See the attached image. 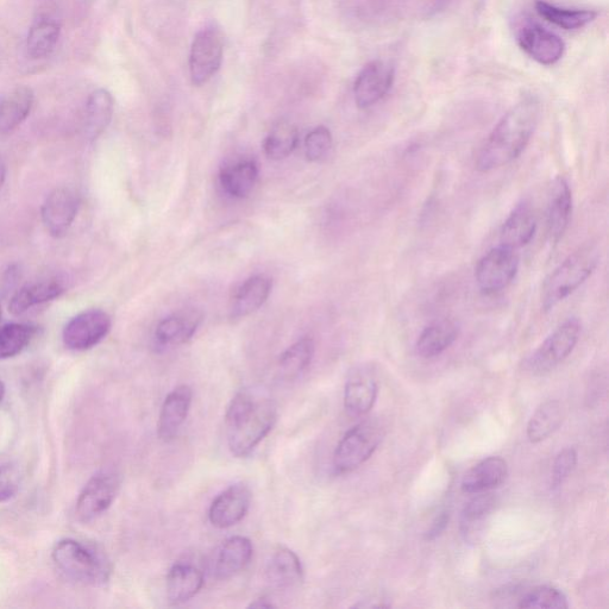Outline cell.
<instances>
[{
    "label": "cell",
    "instance_id": "cell-30",
    "mask_svg": "<svg viewBox=\"0 0 609 609\" xmlns=\"http://www.w3.org/2000/svg\"><path fill=\"white\" fill-rule=\"evenodd\" d=\"M61 25L52 17H41L29 30L27 52L31 59L41 60L52 55L58 45Z\"/></svg>",
    "mask_w": 609,
    "mask_h": 609
},
{
    "label": "cell",
    "instance_id": "cell-13",
    "mask_svg": "<svg viewBox=\"0 0 609 609\" xmlns=\"http://www.w3.org/2000/svg\"><path fill=\"white\" fill-rule=\"evenodd\" d=\"M379 385L369 364L351 370L344 389V407L351 417L366 416L378 399Z\"/></svg>",
    "mask_w": 609,
    "mask_h": 609
},
{
    "label": "cell",
    "instance_id": "cell-11",
    "mask_svg": "<svg viewBox=\"0 0 609 609\" xmlns=\"http://www.w3.org/2000/svg\"><path fill=\"white\" fill-rule=\"evenodd\" d=\"M394 67L387 61L369 62L357 75L354 97L357 108L366 110L387 96L394 83Z\"/></svg>",
    "mask_w": 609,
    "mask_h": 609
},
{
    "label": "cell",
    "instance_id": "cell-36",
    "mask_svg": "<svg viewBox=\"0 0 609 609\" xmlns=\"http://www.w3.org/2000/svg\"><path fill=\"white\" fill-rule=\"evenodd\" d=\"M524 609H567L569 602L562 590L551 586H539L527 592L519 600Z\"/></svg>",
    "mask_w": 609,
    "mask_h": 609
},
{
    "label": "cell",
    "instance_id": "cell-19",
    "mask_svg": "<svg viewBox=\"0 0 609 609\" xmlns=\"http://www.w3.org/2000/svg\"><path fill=\"white\" fill-rule=\"evenodd\" d=\"M537 217L529 202H521L507 217L500 231L501 246L518 250L527 246L536 235Z\"/></svg>",
    "mask_w": 609,
    "mask_h": 609
},
{
    "label": "cell",
    "instance_id": "cell-31",
    "mask_svg": "<svg viewBox=\"0 0 609 609\" xmlns=\"http://www.w3.org/2000/svg\"><path fill=\"white\" fill-rule=\"evenodd\" d=\"M563 422V408L557 400L545 401L539 406L527 425L531 443H541L556 432Z\"/></svg>",
    "mask_w": 609,
    "mask_h": 609
},
{
    "label": "cell",
    "instance_id": "cell-10",
    "mask_svg": "<svg viewBox=\"0 0 609 609\" xmlns=\"http://www.w3.org/2000/svg\"><path fill=\"white\" fill-rule=\"evenodd\" d=\"M111 325L108 313L102 310L84 311L69 320L62 332V341L69 350H90L109 335Z\"/></svg>",
    "mask_w": 609,
    "mask_h": 609
},
{
    "label": "cell",
    "instance_id": "cell-17",
    "mask_svg": "<svg viewBox=\"0 0 609 609\" xmlns=\"http://www.w3.org/2000/svg\"><path fill=\"white\" fill-rule=\"evenodd\" d=\"M573 213V193L568 181L557 177L550 187L548 200V232L551 243L561 241Z\"/></svg>",
    "mask_w": 609,
    "mask_h": 609
},
{
    "label": "cell",
    "instance_id": "cell-4",
    "mask_svg": "<svg viewBox=\"0 0 609 609\" xmlns=\"http://www.w3.org/2000/svg\"><path fill=\"white\" fill-rule=\"evenodd\" d=\"M600 249L595 243H586L569 255L548 279L542 290V307L545 312L554 310L585 284L598 268Z\"/></svg>",
    "mask_w": 609,
    "mask_h": 609
},
{
    "label": "cell",
    "instance_id": "cell-34",
    "mask_svg": "<svg viewBox=\"0 0 609 609\" xmlns=\"http://www.w3.org/2000/svg\"><path fill=\"white\" fill-rule=\"evenodd\" d=\"M536 10L539 16L543 17L545 21L564 30H575L586 27L587 24L593 22L596 16H598L593 10L562 9L545 2H537Z\"/></svg>",
    "mask_w": 609,
    "mask_h": 609
},
{
    "label": "cell",
    "instance_id": "cell-39",
    "mask_svg": "<svg viewBox=\"0 0 609 609\" xmlns=\"http://www.w3.org/2000/svg\"><path fill=\"white\" fill-rule=\"evenodd\" d=\"M577 457L579 455L574 448L564 449L557 455L554 466H552V487L557 488L563 485V482L573 473Z\"/></svg>",
    "mask_w": 609,
    "mask_h": 609
},
{
    "label": "cell",
    "instance_id": "cell-41",
    "mask_svg": "<svg viewBox=\"0 0 609 609\" xmlns=\"http://www.w3.org/2000/svg\"><path fill=\"white\" fill-rule=\"evenodd\" d=\"M450 514L448 511H443L438 514L428 531L425 533V541H433L437 537L441 536L442 533L447 529L449 524Z\"/></svg>",
    "mask_w": 609,
    "mask_h": 609
},
{
    "label": "cell",
    "instance_id": "cell-27",
    "mask_svg": "<svg viewBox=\"0 0 609 609\" xmlns=\"http://www.w3.org/2000/svg\"><path fill=\"white\" fill-rule=\"evenodd\" d=\"M458 325L451 319L433 322L423 330L416 343V351L423 359H433L449 349L458 337Z\"/></svg>",
    "mask_w": 609,
    "mask_h": 609
},
{
    "label": "cell",
    "instance_id": "cell-20",
    "mask_svg": "<svg viewBox=\"0 0 609 609\" xmlns=\"http://www.w3.org/2000/svg\"><path fill=\"white\" fill-rule=\"evenodd\" d=\"M204 586L203 571L191 563L178 562L167 575V598L173 605L184 604L196 596Z\"/></svg>",
    "mask_w": 609,
    "mask_h": 609
},
{
    "label": "cell",
    "instance_id": "cell-7",
    "mask_svg": "<svg viewBox=\"0 0 609 609\" xmlns=\"http://www.w3.org/2000/svg\"><path fill=\"white\" fill-rule=\"evenodd\" d=\"M519 271L517 250L498 246L489 250L475 268V279L483 294L506 290Z\"/></svg>",
    "mask_w": 609,
    "mask_h": 609
},
{
    "label": "cell",
    "instance_id": "cell-37",
    "mask_svg": "<svg viewBox=\"0 0 609 609\" xmlns=\"http://www.w3.org/2000/svg\"><path fill=\"white\" fill-rule=\"evenodd\" d=\"M497 500L493 494L479 493L476 498L470 500L464 506L461 517V527L463 535H470V532L476 530V526L481 525L483 521L494 510Z\"/></svg>",
    "mask_w": 609,
    "mask_h": 609
},
{
    "label": "cell",
    "instance_id": "cell-45",
    "mask_svg": "<svg viewBox=\"0 0 609 609\" xmlns=\"http://www.w3.org/2000/svg\"><path fill=\"white\" fill-rule=\"evenodd\" d=\"M0 320H2V309H0Z\"/></svg>",
    "mask_w": 609,
    "mask_h": 609
},
{
    "label": "cell",
    "instance_id": "cell-3",
    "mask_svg": "<svg viewBox=\"0 0 609 609\" xmlns=\"http://www.w3.org/2000/svg\"><path fill=\"white\" fill-rule=\"evenodd\" d=\"M52 557L56 569L79 585L100 587L110 580L111 562L97 546L64 539L55 545Z\"/></svg>",
    "mask_w": 609,
    "mask_h": 609
},
{
    "label": "cell",
    "instance_id": "cell-43",
    "mask_svg": "<svg viewBox=\"0 0 609 609\" xmlns=\"http://www.w3.org/2000/svg\"><path fill=\"white\" fill-rule=\"evenodd\" d=\"M5 179H6V163H5L4 159L2 158V156H0V190H2Z\"/></svg>",
    "mask_w": 609,
    "mask_h": 609
},
{
    "label": "cell",
    "instance_id": "cell-8",
    "mask_svg": "<svg viewBox=\"0 0 609 609\" xmlns=\"http://www.w3.org/2000/svg\"><path fill=\"white\" fill-rule=\"evenodd\" d=\"M121 476L115 470H103L92 476L81 491L75 516L81 523H90L109 510L121 489Z\"/></svg>",
    "mask_w": 609,
    "mask_h": 609
},
{
    "label": "cell",
    "instance_id": "cell-2",
    "mask_svg": "<svg viewBox=\"0 0 609 609\" xmlns=\"http://www.w3.org/2000/svg\"><path fill=\"white\" fill-rule=\"evenodd\" d=\"M278 420L275 401L259 389H242L230 401L225 413L226 439L237 458L251 454Z\"/></svg>",
    "mask_w": 609,
    "mask_h": 609
},
{
    "label": "cell",
    "instance_id": "cell-18",
    "mask_svg": "<svg viewBox=\"0 0 609 609\" xmlns=\"http://www.w3.org/2000/svg\"><path fill=\"white\" fill-rule=\"evenodd\" d=\"M266 577L271 586L280 590L297 588L304 581V568L294 551L279 546L269 558Z\"/></svg>",
    "mask_w": 609,
    "mask_h": 609
},
{
    "label": "cell",
    "instance_id": "cell-38",
    "mask_svg": "<svg viewBox=\"0 0 609 609\" xmlns=\"http://www.w3.org/2000/svg\"><path fill=\"white\" fill-rule=\"evenodd\" d=\"M332 144H334V140H332V134L328 128L322 125V127L313 129L304 142L306 159L311 162L323 160L330 153Z\"/></svg>",
    "mask_w": 609,
    "mask_h": 609
},
{
    "label": "cell",
    "instance_id": "cell-1",
    "mask_svg": "<svg viewBox=\"0 0 609 609\" xmlns=\"http://www.w3.org/2000/svg\"><path fill=\"white\" fill-rule=\"evenodd\" d=\"M541 111V103L536 97H526L514 105L477 153V171L488 173L518 159L535 134Z\"/></svg>",
    "mask_w": 609,
    "mask_h": 609
},
{
    "label": "cell",
    "instance_id": "cell-25",
    "mask_svg": "<svg viewBox=\"0 0 609 609\" xmlns=\"http://www.w3.org/2000/svg\"><path fill=\"white\" fill-rule=\"evenodd\" d=\"M35 94L30 87L21 86L0 97V135L12 133L33 110Z\"/></svg>",
    "mask_w": 609,
    "mask_h": 609
},
{
    "label": "cell",
    "instance_id": "cell-16",
    "mask_svg": "<svg viewBox=\"0 0 609 609\" xmlns=\"http://www.w3.org/2000/svg\"><path fill=\"white\" fill-rule=\"evenodd\" d=\"M192 399V388L186 385L178 386L167 395L161 407L158 423V435L161 441L171 442L177 437L190 413Z\"/></svg>",
    "mask_w": 609,
    "mask_h": 609
},
{
    "label": "cell",
    "instance_id": "cell-32",
    "mask_svg": "<svg viewBox=\"0 0 609 609\" xmlns=\"http://www.w3.org/2000/svg\"><path fill=\"white\" fill-rule=\"evenodd\" d=\"M315 342L310 337L299 339L280 356L279 370L282 378L293 380L303 374L315 356Z\"/></svg>",
    "mask_w": 609,
    "mask_h": 609
},
{
    "label": "cell",
    "instance_id": "cell-5",
    "mask_svg": "<svg viewBox=\"0 0 609 609\" xmlns=\"http://www.w3.org/2000/svg\"><path fill=\"white\" fill-rule=\"evenodd\" d=\"M384 436V428L375 419L363 420L351 428L339 441L335 450L336 474H349L360 468L378 450Z\"/></svg>",
    "mask_w": 609,
    "mask_h": 609
},
{
    "label": "cell",
    "instance_id": "cell-14",
    "mask_svg": "<svg viewBox=\"0 0 609 609\" xmlns=\"http://www.w3.org/2000/svg\"><path fill=\"white\" fill-rule=\"evenodd\" d=\"M517 41L520 48L538 64L551 66L563 58L565 45L561 37L537 23L529 22L521 25Z\"/></svg>",
    "mask_w": 609,
    "mask_h": 609
},
{
    "label": "cell",
    "instance_id": "cell-35",
    "mask_svg": "<svg viewBox=\"0 0 609 609\" xmlns=\"http://www.w3.org/2000/svg\"><path fill=\"white\" fill-rule=\"evenodd\" d=\"M37 329L33 325L12 323L0 328V360L11 359L28 347Z\"/></svg>",
    "mask_w": 609,
    "mask_h": 609
},
{
    "label": "cell",
    "instance_id": "cell-29",
    "mask_svg": "<svg viewBox=\"0 0 609 609\" xmlns=\"http://www.w3.org/2000/svg\"><path fill=\"white\" fill-rule=\"evenodd\" d=\"M113 108L115 102L108 90L99 89L90 94L85 109V133L89 140H97L108 129Z\"/></svg>",
    "mask_w": 609,
    "mask_h": 609
},
{
    "label": "cell",
    "instance_id": "cell-40",
    "mask_svg": "<svg viewBox=\"0 0 609 609\" xmlns=\"http://www.w3.org/2000/svg\"><path fill=\"white\" fill-rule=\"evenodd\" d=\"M20 489V476L12 467H0V502L15 497Z\"/></svg>",
    "mask_w": 609,
    "mask_h": 609
},
{
    "label": "cell",
    "instance_id": "cell-22",
    "mask_svg": "<svg viewBox=\"0 0 609 609\" xmlns=\"http://www.w3.org/2000/svg\"><path fill=\"white\" fill-rule=\"evenodd\" d=\"M203 313L198 310H184L162 319L156 326L155 339L163 347L184 344L196 335Z\"/></svg>",
    "mask_w": 609,
    "mask_h": 609
},
{
    "label": "cell",
    "instance_id": "cell-6",
    "mask_svg": "<svg viewBox=\"0 0 609 609\" xmlns=\"http://www.w3.org/2000/svg\"><path fill=\"white\" fill-rule=\"evenodd\" d=\"M581 331L582 325L579 319H568L527 357L525 368L536 375L551 372L573 353L579 343Z\"/></svg>",
    "mask_w": 609,
    "mask_h": 609
},
{
    "label": "cell",
    "instance_id": "cell-23",
    "mask_svg": "<svg viewBox=\"0 0 609 609\" xmlns=\"http://www.w3.org/2000/svg\"><path fill=\"white\" fill-rule=\"evenodd\" d=\"M507 475L508 466L504 458L488 457L464 475L461 488L467 494L485 493L501 486Z\"/></svg>",
    "mask_w": 609,
    "mask_h": 609
},
{
    "label": "cell",
    "instance_id": "cell-21",
    "mask_svg": "<svg viewBox=\"0 0 609 609\" xmlns=\"http://www.w3.org/2000/svg\"><path fill=\"white\" fill-rule=\"evenodd\" d=\"M272 280L266 275H254L238 287L230 307L231 317L240 319L260 310L272 293Z\"/></svg>",
    "mask_w": 609,
    "mask_h": 609
},
{
    "label": "cell",
    "instance_id": "cell-12",
    "mask_svg": "<svg viewBox=\"0 0 609 609\" xmlns=\"http://www.w3.org/2000/svg\"><path fill=\"white\" fill-rule=\"evenodd\" d=\"M80 197L68 187H59L49 194L42 205L43 225L50 236L64 237L78 215Z\"/></svg>",
    "mask_w": 609,
    "mask_h": 609
},
{
    "label": "cell",
    "instance_id": "cell-44",
    "mask_svg": "<svg viewBox=\"0 0 609 609\" xmlns=\"http://www.w3.org/2000/svg\"><path fill=\"white\" fill-rule=\"evenodd\" d=\"M5 395V386L2 381H0V401L3 400Z\"/></svg>",
    "mask_w": 609,
    "mask_h": 609
},
{
    "label": "cell",
    "instance_id": "cell-15",
    "mask_svg": "<svg viewBox=\"0 0 609 609\" xmlns=\"http://www.w3.org/2000/svg\"><path fill=\"white\" fill-rule=\"evenodd\" d=\"M251 491L244 483H236L213 500L210 510V523L217 529H230L241 523L247 516L251 505Z\"/></svg>",
    "mask_w": 609,
    "mask_h": 609
},
{
    "label": "cell",
    "instance_id": "cell-24",
    "mask_svg": "<svg viewBox=\"0 0 609 609\" xmlns=\"http://www.w3.org/2000/svg\"><path fill=\"white\" fill-rule=\"evenodd\" d=\"M253 543L250 539L235 536L222 544L215 562V574L219 580H228L246 569L253 557Z\"/></svg>",
    "mask_w": 609,
    "mask_h": 609
},
{
    "label": "cell",
    "instance_id": "cell-26",
    "mask_svg": "<svg viewBox=\"0 0 609 609\" xmlns=\"http://www.w3.org/2000/svg\"><path fill=\"white\" fill-rule=\"evenodd\" d=\"M65 292L64 281L58 278L31 282L14 294L10 300L9 311L14 316H21L31 307L59 298Z\"/></svg>",
    "mask_w": 609,
    "mask_h": 609
},
{
    "label": "cell",
    "instance_id": "cell-9",
    "mask_svg": "<svg viewBox=\"0 0 609 609\" xmlns=\"http://www.w3.org/2000/svg\"><path fill=\"white\" fill-rule=\"evenodd\" d=\"M224 43L218 29L206 27L194 36L190 53V75L194 86L207 83L222 66Z\"/></svg>",
    "mask_w": 609,
    "mask_h": 609
},
{
    "label": "cell",
    "instance_id": "cell-33",
    "mask_svg": "<svg viewBox=\"0 0 609 609\" xmlns=\"http://www.w3.org/2000/svg\"><path fill=\"white\" fill-rule=\"evenodd\" d=\"M299 142V133L294 124L282 121L275 125L267 136L263 149L269 159L280 161L288 158Z\"/></svg>",
    "mask_w": 609,
    "mask_h": 609
},
{
    "label": "cell",
    "instance_id": "cell-28",
    "mask_svg": "<svg viewBox=\"0 0 609 609\" xmlns=\"http://www.w3.org/2000/svg\"><path fill=\"white\" fill-rule=\"evenodd\" d=\"M259 178V167L254 160H243L225 167L219 174V181L226 194L243 199L253 192Z\"/></svg>",
    "mask_w": 609,
    "mask_h": 609
},
{
    "label": "cell",
    "instance_id": "cell-42",
    "mask_svg": "<svg viewBox=\"0 0 609 609\" xmlns=\"http://www.w3.org/2000/svg\"><path fill=\"white\" fill-rule=\"evenodd\" d=\"M276 607L271 600L262 596V598L256 599L254 602H251L249 608H273Z\"/></svg>",
    "mask_w": 609,
    "mask_h": 609
}]
</instances>
